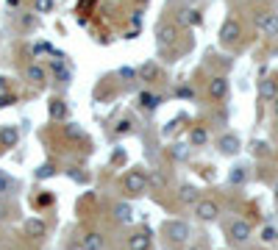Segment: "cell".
<instances>
[{
    "mask_svg": "<svg viewBox=\"0 0 278 250\" xmlns=\"http://www.w3.org/2000/svg\"><path fill=\"white\" fill-rule=\"evenodd\" d=\"M273 195H275V200H278V181H275V186H273Z\"/></svg>",
    "mask_w": 278,
    "mask_h": 250,
    "instance_id": "37",
    "label": "cell"
},
{
    "mask_svg": "<svg viewBox=\"0 0 278 250\" xmlns=\"http://www.w3.org/2000/svg\"><path fill=\"white\" fill-rule=\"evenodd\" d=\"M33 23H36V20H33L31 14H25L23 20H20V25H23V28H33Z\"/></svg>",
    "mask_w": 278,
    "mask_h": 250,
    "instance_id": "33",
    "label": "cell"
},
{
    "mask_svg": "<svg viewBox=\"0 0 278 250\" xmlns=\"http://www.w3.org/2000/svg\"><path fill=\"white\" fill-rule=\"evenodd\" d=\"M178 200H181L184 206H195V203L200 200V195H198V189H195L192 184H184V186L178 189Z\"/></svg>",
    "mask_w": 278,
    "mask_h": 250,
    "instance_id": "14",
    "label": "cell"
},
{
    "mask_svg": "<svg viewBox=\"0 0 278 250\" xmlns=\"http://www.w3.org/2000/svg\"><path fill=\"white\" fill-rule=\"evenodd\" d=\"M151 247H153V242L147 231H134L128 236V250H151Z\"/></svg>",
    "mask_w": 278,
    "mask_h": 250,
    "instance_id": "10",
    "label": "cell"
},
{
    "mask_svg": "<svg viewBox=\"0 0 278 250\" xmlns=\"http://www.w3.org/2000/svg\"><path fill=\"white\" fill-rule=\"evenodd\" d=\"M106 247V236L100 231H89L81 236V250H103Z\"/></svg>",
    "mask_w": 278,
    "mask_h": 250,
    "instance_id": "8",
    "label": "cell"
},
{
    "mask_svg": "<svg viewBox=\"0 0 278 250\" xmlns=\"http://www.w3.org/2000/svg\"><path fill=\"white\" fill-rule=\"evenodd\" d=\"M64 114H67V106L62 103V100H53V103H50V117H64Z\"/></svg>",
    "mask_w": 278,
    "mask_h": 250,
    "instance_id": "25",
    "label": "cell"
},
{
    "mask_svg": "<svg viewBox=\"0 0 278 250\" xmlns=\"http://www.w3.org/2000/svg\"><path fill=\"white\" fill-rule=\"evenodd\" d=\"M187 250H200V247H187Z\"/></svg>",
    "mask_w": 278,
    "mask_h": 250,
    "instance_id": "39",
    "label": "cell"
},
{
    "mask_svg": "<svg viewBox=\"0 0 278 250\" xmlns=\"http://www.w3.org/2000/svg\"><path fill=\"white\" fill-rule=\"evenodd\" d=\"M178 20H181L184 25H198V23H200V14H198L195 9H187V11H181Z\"/></svg>",
    "mask_w": 278,
    "mask_h": 250,
    "instance_id": "22",
    "label": "cell"
},
{
    "mask_svg": "<svg viewBox=\"0 0 278 250\" xmlns=\"http://www.w3.org/2000/svg\"><path fill=\"white\" fill-rule=\"evenodd\" d=\"M123 186H125V192H131V195H145L147 192V175L142 170H128Z\"/></svg>",
    "mask_w": 278,
    "mask_h": 250,
    "instance_id": "2",
    "label": "cell"
},
{
    "mask_svg": "<svg viewBox=\"0 0 278 250\" xmlns=\"http://www.w3.org/2000/svg\"><path fill=\"white\" fill-rule=\"evenodd\" d=\"M226 234H228V239H231L234 245H245V242L250 239V234H253V228H250L248 220H231L228 228H226Z\"/></svg>",
    "mask_w": 278,
    "mask_h": 250,
    "instance_id": "1",
    "label": "cell"
},
{
    "mask_svg": "<svg viewBox=\"0 0 278 250\" xmlns=\"http://www.w3.org/2000/svg\"><path fill=\"white\" fill-rule=\"evenodd\" d=\"M137 72H139V81H153V78H159V67L151 64V62H147V64H142Z\"/></svg>",
    "mask_w": 278,
    "mask_h": 250,
    "instance_id": "20",
    "label": "cell"
},
{
    "mask_svg": "<svg viewBox=\"0 0 278 250\" xmlns=\"http://www.w3.org/2000/svg\"><path fill=\"white\" fill-rule=\"evenodd\" d=\"M25 234H28L31 239H42V236L47 234V225H45L42 220H36V217H33V220L25 222Z\"/></svg>",
    "mask_w": 278,
    "mask_h": 250,
    "instance_id": "15",
    "label": "cell"
},
{
    "mask_svg": "<svg viewBox=\"0 0 278 250\" xmlns=\"http://www.w3.org/2000/svg\"><path fill=\"white\" fill-rule=\"evenodd\" d=\"M11 192H14V181L6 172H0V195H11Z\"/></svg>",
    "mask_w": 278,
    "mask_h": 250,
    "instance_id": "24",
    "label": "cell"
},
{
    "mask_svg": "<svg viewBox=\"0 0 278 250\" xmlns=\"http://www.w3.org/2000/svg\"><path fill=\"white\" fill-rule=\"evenodd\" d=\"M64 133L70 139H84V131H81V128H76V125H64Z\"/></svg>",
    "mask_w": 278,
    "mask_h": 250,
    "instance_id": "28",
    "label": "cell"
},
{
    "mask_svg": "<svg viewBox=\"0 0 278 250\" xmlns=\"http://www.w3.org/2000/svg\"><path fill=\"white\" fill-rule=\"evenodd\" d=\"M217 147H220L223 156H236V153H239V147H242V142H239L236 133H223V137L217 139Z\"/></svg>",
    "mask_w": 278,
    "mask_h": 250,
    "instance_id": "7",
    "label": "cell"
},
{
    "mask_svg": "<svg viewBox=\"0 0 278 250\" xmlns=\"http://www.w3.org/2000/svg\"><path fill=\"white\" fill-rule=\"evenodd\" d=\"M273 114H275V117H278V98L273 100Z\"/></svg>",
    "mask_w": 278,
    "mask_h": 250,
    "instance_id": "36",
    "label": "cell"
},
{
    "mask_svg": "<svg viewBox=\"0 0 278 250\" xmlns=\"http://www.w3.org/2000/svg\"><path fill=\"white\" fill-rule=\"evenodd\" d=\"M209 98L212 100H226V94H228V81L223 78V75H217V78H212L209 81Z\"/></svg>",
    "mask_w": 278,
    "mask_h": 250,
    "instance_id": "9",
    "label": "cell"
},
{
    "mask_svg": "<svg viewBox=\"0 0 278 250\" xmlns=\"http://www.w3.org/2000/svg\"><path fill=\"white\" fill-rule=\"evenodd\" d=\"M256 28H259L264 36H278V14H275V11L259 14V17H256Z\"/></svg>",
    "mask_w": 278,
    "mask_h": 250,
    "instance_id": "6",
    "label": "cell"
},
{
    "mask_svg": "<svg viewBox=\"0 0 278 250\" xmlns=\"http://www.w3.org/2000/svg\"><path fill=\"white\" fill-rule=\"evenodd\" d=\"M125 131H131V123H128V120H123L120 128H117V133H125Z\"/></svg>",
    "mask_w": 278,
    "mask_h": 250,
    "instance_id": "35",
    "label": "cell"
},
{
    "mask_svg": "<svg viewBox=\"0 0 278 250\" xmlns=\"http://www.w3.org/2000/svg\"><path fill=\"white\" fill-rule=\"evenodd\" d=\"M239 36H242V25H239V20L228 17L226 23H223V28H220V39H223V45H234Z\"/></svg>",
    "mask_w": 278,
    "mask_h": 250,
    "instance_id": "5",
    "label": "cell"
},
{
    "mask_svg": "<svg viewBox=\"0 0 278 250\" xmlns=\"http://www.w3.org/2000/svg\"><path fill=\"white\" fill-rule=\"evenodd\" d=\"M262 239H264V242H273V239H278V231H275V228H264V231H262Z\"/></svg>",
    "mask_w": 278,
    "mask_h": 250,
    "instance_id": "31",
    "label": "cell"
},
{
    "mask_svg": "<svg viewBox=\"0 0 278 250\" xmlns=\"http://www.w3.org/2000/svg\"><path fill=\"white\" fill-rule=\"evenodd\" d=\"M189 222H184V220H170L167 222V236H170V242L173 245H184V242L189 239Z\"/></svg>",
    "mask_w": 278,
    "mask_h": 250,
    "instance_id": "4",
    "label": "cell"
},
{
    "mask_svg": "<svg viewBox=\"0 0 278 250\" xmlns=\"http://www.w3.org/2000/svg\"><path fill=\"white\" fill-rule=\"evenodd\" d=\"M175 36H178V31H175L173 25H161V28H159V45L161 47H167L170 42H175Z\"/></svg>",
    "mask_w": 278,
    "mask_h": 250,
    "instance_id": "18",
    "label": "cell"
},
{
    "mask_svg": "<svg viewBox=\"0 0 278 250\" xmlns=\"http://www.w3.org/2000/svg\"><path fill=\"white\" fill-rule=\"evenodd\" d=\"M139 103H142V109L153 111L156 106L161 103V98H159V94H156V92H142V94H139Z\"/></svg>",
    "mask_w": 278,
    "mask_h": 250,
    "instance_id": "19",
    "label": "cell"
},
{
    "mask_svg": "<svg viewBox=\"0 0 278 250\" xmlns=\"http://www.w3.org/2000/svg\"><path fill=\"white\" fill-rule=\"evenodd\" d=\"M17 142H20L17 125H3L0 128V147H17Z\"/></svg>",
    "mask_w": 278,
    "mask_h": 250,
    "instance_id": "12",
    "label": "cell"
},
{
    "mask_svg": "<svg viewBox=\"0 0 278 250\" xmlns=\"http://www.w3.org/2000/svg\"><path fill=\"white\" fill-rule=\"evenodd\" d=\"M9 214H11V208H9V203H6L3 198H0V222H3L6 217H9Z\"/></svg>",
    "mask_w": 278,
    "mask_h": 250,
    "instance_id": "32",
    "label": "cell"
},
{
    "mask_svg": "<svg viewBox=\"0 0 278 250\" xmlns=\"http://www.w3.org/2000/svg\"><path fill=\"white\" fill-rule=\"evenodd\" d=\"M245 178H248L245 167H234L231 170V184H245Z\"/></svg>",
    "mask_w": 278,
    "mask_h": 250,
    "instance_id": "26",
    "label": "cell"
},
{
    "mask_svg": "<svg viewBox=\"0 0 278 250\" xmlns=\"http://www.w3.org/2000/svg\"><path fill=\"white\" fill-rule=\"evenodd\" d=\"M139 72L137 70H131V67H120V78H125V81H134Z\"/></svg>",
    "mask_w": 278,
    "mask_h": 250,
    "instance_id": "30",
    "label": "cell"
},
{
    "mask_svg": "<svg viewBox=\"0 0 278 250\" xmlns=\"http://www.w3.org/2000/svg\"><path fill=\"white\" fill-rule=\"evenodd\" d=\"M114 220H117L120 225H131L134 222V206L125 203V200H120V203L114 206Z\"/></svg>",
    "mask_w": 278,
    "mask_h": 250,
    "instance_id": "11",
    "label": "cell"
},
{
    "mask_svg": "<svg viewBox=\"0 0 278 250\" xmlns=\"http://www.w3.org/2000/svg\"><path fill=\"white\" fill-rule=\"evenodd\" d=\"M53 9V0H36V11L39 14H47Z\"/></svg>",
    "mask_w": 278,
    "mask_h": 250,
    "instance_id": "29",
    "label": "cell"
},
{
    "mask_svg": "<svg viewBox=\"0 0 278 250\" xmlns=\"http://www.w3.org/2000/svg\"><path fill=\"white\" fill-rule=\"evenodd\" d=\"M9 3H11V6H20V0H9Z\"/></svg>",
    "mask_w": 278,
    "mask_h": 250,
    "instance_id": "38",
    "label": "cell"
},
{
    "mask_svg": "<svg viewBox=\"0 0 278 250\" xmlns=\"http://www.w3.org/2000/svg\"><path fill=\"white\" fill-rule=\"evenodd\" d=\"M50 175H56V164H42L36 170V178H50Z\"/></svg>",
    "mask_w": 278,
    "mask_h": 250,
    "instance_id": "27",
    "label": "cell"
},
{
    "mask_svg": "<svg viewBox=\"0 0 278 250\" xmlns=\"http://www.w3.org/2000/svg\"><path fill=\"white\" fill-rule=\"evenodd\" d=\"M3 94H9V81L0 78V98H3Z\"/></svg>",
    "mask_w": 278,
    "mask_h": 250,
    "instance_id": "34",
    "label": "cell"
},
{
    "mask_svg": "<svg viewBox=\"0 0 278 250\" xmlns=\"http://www.w3.org/2000/svg\"><path fill=\"white\" fill-rule=\"evenodd\" d=\"M170 156H173L175 161H187L189 147H187V145H173V147H170Z\"/></svg>",
    "mask_w": 278,
    "mask_h": 250,
    "instance_id": "23",
    "label": "cell"
},
{
    "mask_svg": "<svg viewBox=\"0 0 278 250\" xmlns=\"http://www.w3.org/2000/svg\"><path fill=\"white\" fill-rule=\"evenodd\" d=\"M189 142H192L195 147H203L209 142V133H206V128H200V125H195L192 131H189Z\"/></svg>",
    "mask_w": 278,
    "mask_h": 250,
    "instance_id": "17",
    "label": "cell"
},
{
    "mask_svg": "<svg viewBox=\"0 0 278 250\" xmlns=\"http://www.w3.org/2000/svg\"><path fill=\"white\" fill-rule=\"evenodd\" d=\"M192 208H195V217L203 220V222H212V220L220 217V206H217L214 200H209V198H200Z\"/></svg>",
    "mask_w": 278,
    "mask_h": 250,
    "instance_id": "3",
    "label": "cell"
},
{
    "mask_svg": "<svg viewBox=\"0 0 278 250\" xmlns=\"http://www.w3.org/2000/svg\"><path fill=\"white\" fill-rule=\"evenodd\" d=\"M259 98H262V100H270V103H273V100L278 98V84H275L273 78L259 81Z\"/></svg>",
    "mask_w": 278,
    "mask_h": 250,
    "instance_id": "13",
    "label": "cell"
},
{
    "mask_svg": "<svg viewBox=\"0 0 278 250\" xmlns=\"http://www.w3.org/2000/svg\"><path fill=\"white\" fill-rule=\"evenodd\" d=\"M25 78H28L33 86H42V84H45V67L28 64V70H25Z\"/></svg>",
    "mask_w": 278,
    "mask_h": 250,
    "instance_id": "16",
    "label": "cell"
},
{
    "mask_svg": "<svg viewBox=\"0 0 278 250\" xmlns=\"http://www.w3.org/2000/svg\"><path fill=\"white\" fill-rule=\"evenodd\" d=\"M147 186H156V189H164L167 186V178L161 170H151V175H147Z\"/></svg>",
    "mask_w": 278,
    "mask_h": 250,
    "instance_id": "21",
    "label": "cell"
}]
</instances>
